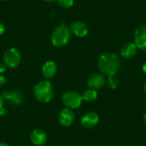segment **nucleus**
Listing matches in <instances>:
<instances>
[{"mask_svg":"<svg viewBox=\"0 0 146 146\" xmlns=\"http://www.w3.org/2000/svg\"><path fill=\"white\" fill-rule=\"evenodd\" d=\"M98 68L100 73L107 77L115 75L121 68V60L115 53H104L98 57Z\"/></svg>","mask_w":146,"mask_h":146,"instance_id":"obj_1","label":"nucleus"},{"mask_svg":"<svg viewBox=\"0 0 146 146\" xmlns=\"http://www.w3.org/2000/svg\"><path fill=\"white\" fill-rule=\"evenodd\" d=\"M33 94L35 98L43 104L50 102L54 97V90L51 83L45 80L38 82L33 87Z\"/></svg>","mask_w":146,"mask_h":146,"instance_id":"obj_2","label":"nucleus"},{"mask_svg":"<svg viewBox=\"0 0 146 146\" xmlns=\"http://www.w3.org/2000/svg\"><path fill=\"white\" fill-rule=\"evenodd\" d=\"M71 37V31L65 24L61 23L56 26L51 33L50 41L55 47L65 46Z\"/></svg>","mask_w":146,"mask_h":146,"instance_id":"obj_3","label":"nucleus"},{"mask_svg":"<svg viewBox=\"0 0 146 146\" xmlns=\"http://www.w3.org/2000/svg\"><path fill=\"white\" fill-rule=\"evenodd\" d=\"M3 61L7 68H15L20 65L21 62V52L15 48H9L4 52Z\"/></svg>","mask_w":146,"mask_h":146,"instance_id":"obj_4","label":"nucleus"},{"mask_svg":"<svg viewBox=\"0 0 146 146\" xmlns=\"http://www.w3.org/2000/svg\"><path fill=\"white\" fill-rule=\"evenodd\" d=\"M63 104L66 106V108L68 109H78L80 107L83 100L81 98V95L74 91H68L66 92L62 98Z\"/></svg>","mask_w":146,"mask_h":146,"instance_id":"obj_5","label":"nucleus"},{"mask_svg":"<svg viewBox=\"0 0 146 146\" xmlns=\"http://www.w3.org/2000/svg\"><path fill=\"white\" fill-rule=\"evenodd\" d=\"M2 96L4 101H6L9 104L15 107L21 106L24 102V97L22 93L18 90L4 91Z\"/></svg>","mask_w":146,"mask_h":146,"instance_id":"obj_6","label":"nucleus"},{"mask_svg":"<svg viewBox=\"0 0 146 146\" xmlns=\"http://www.w3.org/2000/svg\"><path fill=\"white\" fill-rule=\"evenodd\" d=\"M106 83L105 77L101 73H93L87 78L86 84L89 88L94 89V90H99L101 89Z\"/></svg>","mask_w":146,"mask_h":146,"instance_id":"obj_7","label":"nucleus"},{"mask_svg":"<svg viewBox=\"0 0 146 146\" xmlns=\"http://www.w3.org/2000/svg\"><path fill=\"white\" fill-rule=\"evenodd\" d=\"M69 29L74 35L79 38L86 37L89 33V28L87 25L81 21H74L70 24Z\"/></svg>","mask_w":146,"mask_h":146,"instance_id":"obj_8","label":"nucleus"},{"mask_svg":"<svg viewBox=\"0 0 146 146\" xmlns=\"http://www.w3.org/2000/svg\"><path fill=\"white\" fill-rule=\"evenodd\" d=\"M99 122V115L96 112H87L86 113L80 120V123L83 127L87 129H92L95 127Z\"/></svg>","mask_w":146,"mask_h":146,"instance_id":"obj_9","label":"nucleus"},{"mask_svg":"<svg viewBox=\"0 0 146 146\" xmlns=\"http://www.w3.org/2000/svg\"><path fill=\"white\" fill-rule=\"evenodd\" d=\"M75 120V115L71 109L65 108L61 110L58 115V121L63 127H70Z\"/></svg>","mask_w":146,"mask_h":146,"instance_id":"obj_10","label":"nucleus"},{"mask_svg":"<svg viewBox=\"0 0 146 146\" xmlns=\"http://www.w3.org/2000/svg\"><path fill=\"white\" fill-rule=\"evenodd\" d=\"M134 43L138 49L141 50H146V26H141L138 27L134 32Z\"/></svg>","mask_w":146,"mask_h":146,"instance_id":"obj_11","label":"nucleus"},{"mask_svg":"<svg viewBox=\"0 0 146 146\" xmlns=\"http://www.w3.org/2000/svg\"><path fill=\"white\" fill-rule=\"evenodd\" d=\"M47 135L42 129L36 128L30 134V140L35 146H44L47 142Z\"/></svg>","mask_w":146,"mask_h":146,"instance_id":"obj_12","label":"nucleus"},{"mask_svg":"<svg viewBox=\"0 0 146 146\" xmlns=\"http://www.w3.org/2000/svg\"><path fill=\"white\" fill-rule=\"evenodd\" d=\"M138 50L139 49L134 42H126L121 45L120 53L122 57L126 59H131L136 56Z\"/></svg>","mask_w":146,"mask_h":146,"instance_id":"obj_13","label":"nucleus"},{"mask_svg":"<svg viewBox=\"0 0 146 146\" xmlns=\"http://www.w3.org/2000/svg\"><path fill=\"white\" fill-rule=\"evenodd\" d=\"M56 71H57V66L56 63L53 61L45 62L42 67V74L44 78H45L46 80L54 77V75L56 74Z\"/></svg>","mask_w":146,"mask_h":146,"instance_id":"obj_14","label":"nucleus"},{"mask_svg":"<svg viewBox=\"0 0 146 146\" xmlns=\"http://www.w3.org/2000/svg\"><path fill=\"white\" fill-rule=\"evenodd\" d=\"M81 98L83 101L86 102H93L97 99L98 98V92L97 90L94 89H87L86 91H84L81 94Z\"/></svg>","mask_w":146,"mask_h":146,"instance_id":"obj_15","label":"nucleus"},{"mask_svg":"<svg viewBox=\"0 0 146 146\" xmlns=\"http://www.w3.org/2000/svg\"><path fill=\"white\" fill-rule=\"evenodd\" d=\"M106 84L110 89L115 90L119 86V80L116 77V75H111L109 76L108 79L106 80Z\"/></svg>","mask_w":146,"mask_h":146,"instance_id":"obj_16","label":"nucleus"},{"mask_svg":"<svg viewBox=\"0 0 146 146\" xmlns=\"http://www.w3.org/2000/svg\"><path fill=\"white\" fill-rule=\"evenodd\" d=\"M58 4L64 9H69L71 7H73L74 1V0H56Z\"/></svg>","mask_w":146,"mask_h":146,"instance_id":"obj_17","label":"nucleus"},{"mask_svg":"<svg viewBox=\"0 0 146 146\" xmlns=\"http://www.w3.org/2000/svg\"><path fill=\"white\" fill-rule=\"evenodd\" d=\"M6 78L3 76V74H0V87L1 86H3L5 83H6Z\"/></svg>","mask_w":146,"mask_h":146,"instance_id":"obj_18","label":"nucleus"},{"mask_svg":"<svg viewBox=\"0 0 146 146\" xmlns=\"http://www.w3.org/2000/svg\"><path fill=\"white\" fill-rule=\"evenodd\" d=\"M6 68H7V67H6V65H5L3 62V63L0 62V74H3L6 71Z\"/></svg>","mask_w":146,"mask_h":146,"instance_id":"obj_19","label":"nucleus"},{"mask_svg":"<svg viewBox=\"0 0 146 146\" xmlns=\"http://www.w3.org/2000/svg\"><path fill=\"white\" fill-rule=\"evenodd\" d=\"M5 32V26L3 23H0V36L3 35Z\"/></svg>","mask_w":146,"mask_h":146,"instance_id":"obj_20","label":"nucleus"},{"mask_svg":"<svg viewBox=\"0 0 146 146\" xmlns=\"http://www.w3.org/2000/svg\"><path fill=\"white\" fill-rule=\"evenodd\" d=\"M7 115V110H6V109L2 108V109L0 110V115H1V116H4V115Z\"/></svg>","mask_w":146,"mask_h":146,"instance_id":"obj_21","label":"nucleus"},{"mask_svg":"<svg viewBox=\"0 0 146 146\" xmlns=\"http://www.w3.org/2000/svg\"><path fill=\"white\" fill-rule=\"evenodd\" d=\"M3 104H4V99H3L2 94H0V110L2 108H3Z\"/></svg>","mask_w":146,"mask_h":146,"instance_id":"obj_22","label":"nucleus"},{"mask_svg":"<svg viewBox=\"0 0 146 146\" xmlns=\"http://www.w3.org/2000/svg\"><path fill=\"white\" fill-rule=\"evenodd\" d=\"M142 70H143V72H144V74H146V62L143 64V67H142Z\"/></svg>","mask_w":146,"mask_h":146,"instance_id":"obj_23","label":"nucleus"},{"mask_svg":"<svg viewBox=\"0 0 146 146\" xmlns=\"http://www.w3.org/2000/svg\"><path fill=\"white\" fill-rule=\"evenodd\" d=\"M0 146H10L9 144L5 143V142H0Z\"/></svg>","mask_w":146,"mask_h":146,"instance_id":"obj_24","label":"nucleus"},{"mask_svg":"<svg viewBox=\"0 0 146 146\" xmlns=\"http://www.w3.org/2000/svg\"><path fill=\"white\" fill-rule=\"evenodd\" d=\"M44 1L46 2V3H53V2H55L56 0H44Z\"/></svg>","mask_w":146,"mask_h":146,"instance_id":"obj_25","label":"nucleus"},{"mask_svg":"<svg viewBox=\"0 0 146 146\" xmlns=\"http://www.w3.org/2000/svg\"><path fill=\"white\" fill-rule=\"evenodd\" d=\"M144 91H145V93L146 94V81L145 82V84H144Z\"/></svg>","mask_w":146,"mask_h":146,"instance_id":"obj_26","label":"nucleus"},{"mask_svg":"<svg viewBox=\"0 0 146 146\" xmlns=\"http://www.w3.org/2000/svg\"><path fill=\"white\" fill-rule=\"evenodd\" d=\"M144 121H145V124L146 125V114L145 115V116H144Z\"/></svg>","mask_w":146,"mask_h":146,"instance_id":"obj_27","label":"nucleus"},{"mask_svg":"<svg viewBox=\"0 0 146 146\" xmlns=\"http://www.w3.org/2000/svg\"><path fill=\"white\" fill-rule=\"evenodd\" d=\"M2 1H8V0H2Z\"/></svg>","mask_w":146,"mask_h":146,"instance_id":"obj_28","label":"nucleus"},{"mask_svg":"<svg viewBox=\"0 0 146 146\" xmlns=\"http://www.w3.org/2000/svg\"><path fill=\"white\" fill-rule=\"evenodd\" d=\"M122 146H125V145H122Z\"/></svg>","mask_w":146,"mask_h":146,"instance_id":"obj_29","label":"nucleus"}]
</instances>
